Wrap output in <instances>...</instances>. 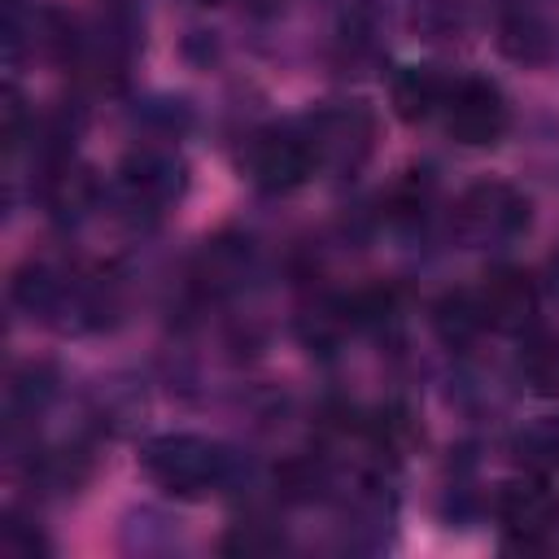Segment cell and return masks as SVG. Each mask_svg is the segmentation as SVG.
<instances>
[{
	"instance_id": "7a4b0ae2",
	"label": "cell",
	"mask_w": 559,
	"mask_h": 559,
	"mask_svg": "<svg viewBox=\"0 0 559 559\" xmlns=\"http://www.w3.org/2000/svg\"><path fill=\"white\" fill-rule=\"evenodd\" d=\"M441 122L459 144H493L507 131V100L489 79H450Z\"/></svg>"
},
{
	"instance_id": "5b68a950",
	"label": "cell",
	"mask_w": 559,
	"mask_h": 559,
	"mask_svg": "<svg viewBox=\"0 0 559 559\" xmlns=\"http://www.w3.org/2000/svg\"><path fill=\"white\" fill-rule=\"evenodd\" d=\"M528 223V201L507 183H480L459 201V227L472 240H511Z\"/></svg>"
},
{
	"instance_id": "8992f818",
	"label": "cell",
	"mask_w": 559,
	"mask_h": 559,
	"mask_svg": "<svg viewBox=\"0 0 559 559\" xmlns=\"http://www.w3.org/2000/svg\"><path fill=\"white\" fill-rule=\"evenodd\" d=\"M485 328H502V332H524L537 314V288L524 271L515 266H498L485 275V284L476 288Z\"/></svg>"
},
{
	"instance_id": "6da1fadb",
	"label": "cell",
	"mask_w": 559,
	"mask_h": 559,
	"mask_svg": "<svg viewBox=\"0 0 559 559\" xmlns=\"http://www.w3.org/2000/svg\"><path fill=\"white\" fill-rule=\"evenodd\" d=\"M140 467L144 476L175 493V498H197L214 485L227 480L231 472V459L218 441L210 437H197V432H166V437H153L144 450H140Z\"/></svg>"
},
{
	"instance_id": "52a82bcc",
	"label": "cell",
	"mask_w": 559,
	"mask_h": 559,
	"mask_svg": "<svg viewBox=\"0 0 559 559\" xmlns=\"http://www.w3.org/2000/svg\"><path fill=\"white\" fill-rule=\"evenodd\" d=\"M393 109H397V118H406V122H419V118H432V114H441V100H445V92H450V79H441L432 66H402L397 74H393Z\"/></svg>"
},
{
	"instance_id": "ba28073f",
	"label": "cell",
	"mask_w": 559,
	"mask_h": 559,
	"mask_svg": "<svg viewBox=\"0 0 559 559\" xmlns=\"http://www.w3.org/2000/svg\"><path fill=\"white\" fill-rule=\"evenodd\" d=\"M515 371L528 393L537 397H559V336L550 332H528L524 349L515 358Z\"/></svg>"
},
{
	"instance_id": "30bf717a",
	"label": "cell",
	"mask_w": 559,
	"mask_h": 559,
	"mask_svg": "<svg viewBox=\"0 0 559 559\" xmlns=\"http://www.w3.org/2000/svg\"><path fill=\"white\" fill-rule=\"evenodd\" d=\"M515 450H520V459H528V463H537V467L559 463V424H537V428H528V432L515 441Z\"/></svg>"
},
{
	"instance_id": "9c48e42d",
	"label": "cell",
	"mask_w": 559,
	"mask_h": 559,
	"mask_svg": "<svg viewBox=\"0 0 559 559\" xmlns=\"http://www.w3.org/2000/svg\"><path fill=\"white\" fill-rule=\"evenodd\" d=\"M432 319H437V332H441L445 341H454V345L472 341V336L485 328V314H480L476 293H445Z\"/></svg>"
},
{
	"instance_id": "3957f363",
	"label": "cell",
	"mask_w": 559,
	"mask_h": 559,
	"mask_svg": "<svg viewBox=\"0 0 559 559\" xmlns=\"http://www.w3.org/2000/svg\"><path fill=\"white\" fill-rule=\"evenodd\" d=\"M314 162H319L314 140H306L297 131H262L249 140V153H245L253 183L266 192H288V188L306 183Z\"/></svg>"
},
{
	"instance_id": "277c9868",
	"label": "cell",
	"mask_w": 559,
	"mask_h": 559,
	"mask_svg": "<svg viewBox=\"0 0 559 559\" xmlns=\"http://www.w3.org/2000/svg\"><path fill=\"white\" fill-rule=\"evenodd\" d=\"M493 515H498V524L511 537H520L524 546H533V542H542L559 524V493L542 476H520V480H507L498 489Z\"/></svg>"
}]
</instances>
